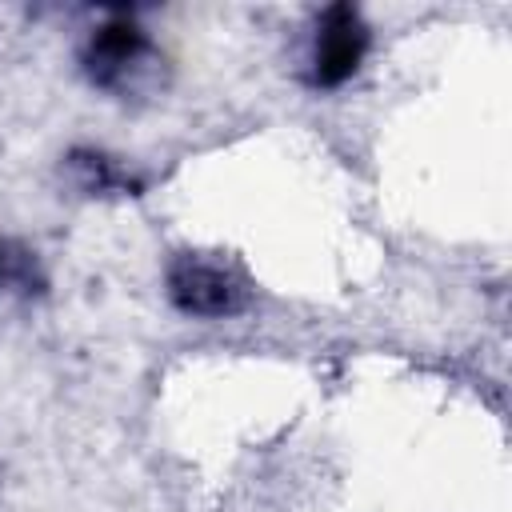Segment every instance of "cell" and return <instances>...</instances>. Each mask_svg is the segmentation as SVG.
Returning a JSON list of instances; mask_svg holds the SVG:
<instances>
[{
  "label": "cell",
  "instance_id": "obj_2",
  "mask_svg": "<svg viewBox=\"0 0 512 512\" xmlns=\"http://www.w3.org/2000/svg\"><path fill=\"white\" fill-rule=\"evenodd\" d=\"M172 292L188 312H204V316L228 312L236 304L232 280L212 264H180L172 276Z\"/></svg>",
  "mask_w": 512,
  "mask_h": 512
},
{
  "label": "cell",
  "instance_id": "obj_1",
  "mask_svg": "<svg viewBox=\"0 0 512 512\" xmlns=\"http://www.w3.org/2000/svg\"><path fill=\"white\" fill-rule=\"evenodd\" d=\"M368 52V32L360 24V16L352 8H328L320 28H316V44H312V76L324 88L344 84L360 60Z\"/></svg>",
  "mask_w": 512,
  "mask_h": 512
},
{
  "label": "cell",
  "instance_id": "obj_3",
  "mask_svg": "<svg viewBox=\"0 0 512 512\" xmlns=\"http://www.w3.org/2000/svg\"><path fill=\"white\" fill-rule=\"evenodd\" d=\"M144 52H148L144 32L136 24H124V20H116V24H108L92 36V64H96L100 80H116L120 72L140 64Z\"/></svg>",
  "mask_w": 512,
  "mask_h": 512
}]
</instances>
